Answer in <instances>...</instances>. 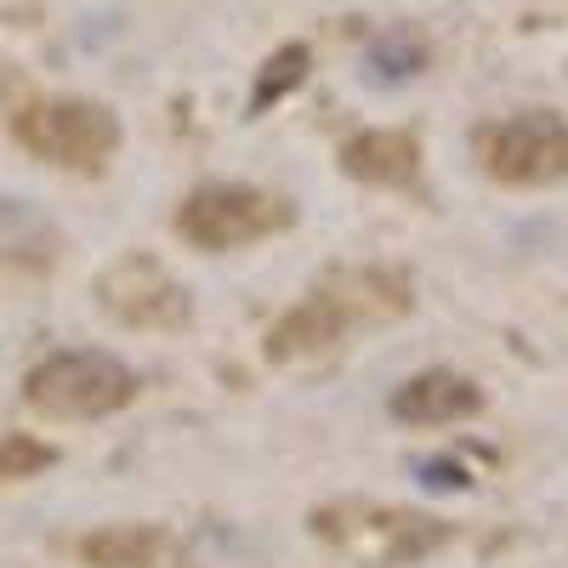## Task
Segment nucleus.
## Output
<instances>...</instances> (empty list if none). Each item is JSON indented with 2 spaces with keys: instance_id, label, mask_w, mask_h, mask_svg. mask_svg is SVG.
I'll return each instance as SVG.
<instances>
[{
  "instance_id": "nucleus-1",
  "label": "nucleus",
  "mask_w": 568,
  "mask_h": 568,
  "mask_svg": "<svg viewBox=\"0 0 568 568\" xmlns=\"http://www.w3.org/2000/svg\"><path fill=\"white\" fill-rule=\"evenodd\" d=\"M415 302L409 278L393 267H358V273H336L324 278L307 302H296L273 329H267V358L273 364H296L313 353L342 347L347 329L358 324H393L404 318Z\"/></svg>"
},
{
  "instance_id": "nucleus-2",
  "label": "nucleus",
  "mask_w": 568,
  "mask_h": 568,
  "mask_svg": "<svg viewBox=\"0 0 568 568\" xmlns=\"http://www.w3.org/2000/svg\"><path fill=\"white\" fill-rule=\"evenodd\" d=\"M313 535L353 568H409L449 546V524L433 511L387 500H329L313 511Z\"/></svg>"
},
{
  "instance_id": "nucleus-3",
  "label": "nucleus",
  "mask_w": 568,
  "mask_h": 568,
  "mask_svg": "<svg viewBox=\"0 0 568 568\" xmlns=\"http://www.w3.org/2000/svg\"><path fill=\"white\" fill-rule=\"evenodd\" d=\"M29 409L58 420H98L136 398V375L114 353H52L23 382Z\"/></svg>"
},
{
  "instance_id": "nucleus-4",
  "label": "nucleus",
  "mask_w": 568,
  "mask_h": 568,
  "mask_svg": "<svg viewBox=\"0 0 568 568\" xmlns=\"http://www.w3.org/2000/svg\"><path fill=\"white\" fill-rule=\"evenodd\" d=\"M12 131L34 160L63 165V171H103L109 154L120 149V120L103 103H85V98L29 103Z\"/></svg>"
},
{
  "instance_id": "nucleus-5",
  "label": "nucleus",
  "mask_w": 568,
  "mask_h": 568,
  "mask_svg": "<svg viewBox=\"0 0 568 568\" xmlns=\"http://www.w3.org/2000/svg\"><path fill=\"white\" fill-rule=\"evenodd\" d=\"M291 227V205L251 182H205L176 205V233L200 251H233Z\"/></svg>"
},
{
  "instance_id": "nucleus-6",
  "label": "nucleus",
  "mask_w": 568,
  "mask_h": 568,
  "mask_svg": "<svg viewBox=\"0 0 568 568\" xmlns=\"http://www.w3.org/2000/svg\"><path fill=\"white\" fill-rule=\"evenodd\" d=\"M478 165L506 187H540L568 176V120L557 114H511L478 125Z\"/></svg>"
},
{
  "instance_id": "nucleus-7",
  "label": "nucleus",
  "mask_w": 568,
  "mask_h": 568,
  "mask_svg": "<svg viewBox=\"0 0 568 568\" xmlns=\"http://www.w3.org/2000/svg\"><path fill=\"white\" fill-rule=\"evenodd\" d=\"M98 302H103L120 324H131V329H182L187 313H194L187 291H182V284H176L149 251H131V256H120L114 267H103Z\"/></svg>"
},
{
  "instance_id": "nucleus-8",
  "label": "nucleus",
  "mask_w": 568,
  "mask_h": 568,
  "mask_svg": "<svg viewBox=\"0 0 568 568\" xmlns=\"http://www.w3.org/2000/svg\"><path fill=\"white\" fill-rule=\"evenodd\" d=\"M478 409H484V393L455 369H420L415 382L393 393V415L409 426H449V420H471Z\"/></svg>"
},
{
  "instance_id": "nucleus-9",
  "label": "nucleus",
  "mask_w": 568,
  "mask_h": 568,
  "mask_svg": "<svg viewBox=\"0 0 568 568\" xmlns=\"http://www.w3.org/2000/svg\"><path fill=\"white\" fill-rule=\"evenodd\" d=\"M342 171L375 187H409L420 176V142L409 131H358L342 142Z\"/></svg>"
},
{
  "instance_id": "nucleus-10",
  "label": "nucleus",
  "mask_w": 568,
  "mask_h": 568,
  "mask_svg": "<svg viewBox=\"0 0 568 568\" xmlns=\"http://www.w3.org/2000/svg\"><path fill=\"white\" fill-rule=\"evenodd\" d=\"M80 562L85 568H171L176 540L149 524H114V529H98L80 540Z\"/></svg>"
},
{
  "instance_id": "nucleus-11",
  "label": "nucleus",
  "mask_w": 568,
  "mask_h": 568,
  "mask_svg": "<svg viewBox=\"0 0 568 568\" xmlns=\"http://www.w3.org/2000/svg\"><path fill=\"white\" fill-rule=\"evenodd\" d=\"M307 69H313V52L302 40H291V45H278V52L262 63V74H256V91H251V114H262L267 103H278V98H291V91L307 80Z\"/></svg>"
},
{
  "instance_id": "nucleus-12",
  "label": "nucleus",
  "mask_w": 568,
  "mask_h": 568,
  "mask_svg": "<svg viewBox=\"0 0 568 568\" xmlns=\"http://www.w3.org/2000/svg\"><path fill=\"white\" fill-rule=\"evenodd\" d=\"M58 460L52 444H40L29 433H7L0 438V484H18V478H34V471H45Z\"/></svg>"
},
{
  "instance_id": "nucleus-13",
  "label": "nucleus",
  "mask_w": 568,
  "mask_h": 568,
  "mask_svg": "<svg viewBox=\"0 0 568 568\" xmlns=\"http://www.w3.org/2000/svg\"><path fill=\"white\" fill-rule=\"evenodd\" d=\"M420 69H426V40H409V34H393L369 52L375 80H404V74H420Z\"/></svg>"
},
{
  "instance_id": "nucleus-14",
  "label": "nucleus",
  "mask_w": 568,
  "mask_h": 568,
  "mask_svg": "<svg viewBox=\"0 0 568 568\" xmlns=\"http://www.w3.org/2000/svg\"><path fill=\"white\" fill-rule=\"evenodd\" d=\"M420 484H426V489H466L471 478H466V466H460V460H444V455H438V460H426V466H420Z\"/></svg>"
}]
</instances>
